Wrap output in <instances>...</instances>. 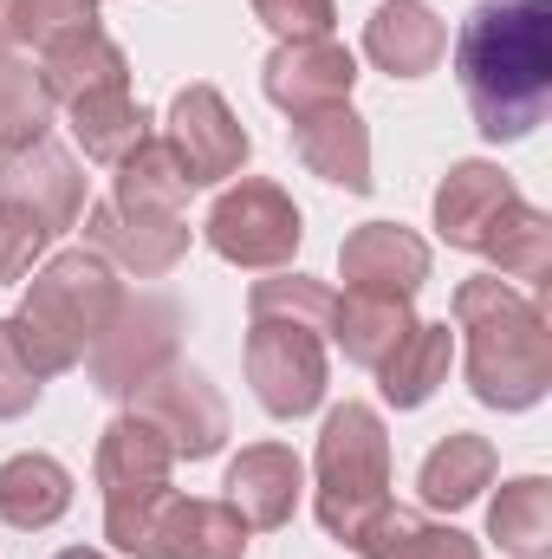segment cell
I'll return each instance as SVG.
<instances>
[{"label":"cell","mask_w":552,"mask_h":559,"mask_svg":"<svg viewBox=\"0 0 552 559\" xmlns=\"http://www.w3.org/2000/svg\"><path fill=\"white\" fill-rule=\"evenodd\" d=\"M455 72L488 143L540 131L552 111V0H481L455 33Z\"/></svg>","instance_id":"obj_1"},{"label":"cell","mask_w":552,"mask_h":559,"mask_svg":"<svg viewBox=\"0 0 552 559\" xmlns=\"http://www.w3.org/2000/svg\"><path fill=\"white\" fill-rule=\"evenodd\" d=\"M332 286L299 274L254 280L248 293V384L261 397V411L279 423L319 411L325 397V319H332Z\"/></svg>","instance_id":"obj_2"},{"label":"cell","mask_w":552,"mask_h":559,"mask_svg":"<svg viewBox=\"0 0 552 559\" xmlns=\"http://www.w3.org/2000/svg\"><path fill=\"white\" fill-rule=\"evenodd\" d=\"M455 332L468 338V384L488 411H533L552 384V332L547 312L507 286L481 274L455 286Z\"/></svg>","instance_id":"obj_3"},{"label":"cell","mask_w":552,"mask_h":559,"mask_svg":"<svg viewBox=\"0 0 552 559\" xmlns=\"http://www.w3.org/2000/svg\"><path fill=\"white\" fill-rule=\"evenodd\" d=\"M435 228L448 248L494 261L507 280L552 274V222L533 209L494 163H455L435 189Z\"/></svg>","instance_id":"obj_4"},{"label":"cell","mask_w":552,"mask_h":559,"mask_svg":"<svg viewBox=\"0 0 552 559\" xmlns=\"http://www.w3.org/2000/svg\"><path fill=\"white\" fill-rule=\"evenodd\" d=\"M118 299H124V286L111 280V267L98 254H52L26 286L20 319H7V325L20 338L26 365L39 378H59L98 345V332L111 325Z\"/></svg>","instance_id":"obj_5"},{"label":"cell","mask_w":552,"mask_h":559,"mask_svg":"<svg viewBox=\"0 0 552 559\" xmlns=\"http://www.w3.org/2000/svg\"><path fill=\"white\" fill-rule=\"evenodd\" d=\"M319 527L332 540H358V527L391 501V436L371 404H338L319 429Z\"/></svg>","instance_id":"obj_6"},{"label":"cell","mask_w":552,"mask_h":559,"mask_svg":"<svg viewBox=\"0 0 552 559\" xmlns=\"http://www.w3.org/2000/svg\"><path fill=\"white\" fill-rule=\"evenodd\" d=\"M105 540L137 559H241L248 554V521L228 501H189L163 481L137 501L105 508Z\"/></svg>","instance_id":"obj_7"},{"label":"cell","mask_w":552,"mask_h":559,"mask_svg":"<svg viewBox=\"0 0 552 559\" xmlns=\"http://www.w3.org/2000/svg\"><path fill=\"white\" fill-rule=\"evenodd\" d=\"M202 235H208V248H215L228 267H254V274L286 267V261L299 254V241H305L292 195H286L279 182H261V176L221 189L215 209H208V222H202Z\"/></svg>","instance_id":"obj_8"},{"label":"cell","mask_w":552,"mask_h":559,"mask_svg":"<svg viewBox=\"0 0 552 559\" xmlns=\"http://www.w3.org/2000/svg\"><path fill=\"white\" fill-rule=\"evenodd\" d=\"M176 345H182V312L156 293H137V299L124 293L111 325L92 345V378L105 397H131L137 384H149L156 371L176 365Z\"/></svg>","instance_id":"obj_9"},{"label":"cell","mask_w":552,"mask_h":559,"mask_svg":"<svg viewBox=\"0 0 552 559\" xmlns=\"http://www.w3.org/2000/svg\"><path fill=\"white\" fill-rule=\"evenodd\" d=\"M163 143H169V156L182 163L189 189H215V182L241 176V163H248V150H254L215 85H182V92H176V105H169V138Z\"/></svg>","instance_id":"obj_10"},{"label":"cell","mask_w":552,"mask_h":559,"mask_svg":"<svg viewBox=\"0 0 552 559\" xmlns=\"http://www.w3.org/2000/svg\"><path fill=\"white\" fill-rule=\"evenodd\" d=\"M131 397H137V417L163 429V442L176 449V462H182V455L202 462V455H215V449L228 442V404H221L215 384H208L202 371H189V365L156 371L149 384L131 391Z\"/></svg>","instance_id":"obj_11"},{"label":"cell","mask_w":552,"mask_h":559,"mask_svg":"<svg viewBox=\"0 0 552 559\" xmlns=\"http://www.w3.org/2000/svg\"><path fill=\"white\" fill-rule=\"evenodd\" d=\"M85 241L137 280H156L189 254V222L176 209H137V202L105 195L98 209H85Z\"/></svg>","instance_id":"obj_12"},{"label":"cell","mask_w":552,"mask_h":559,"mask_svg":"<svg viewBox=\"0 0 552 559\" xmlns=\"http://www.w3.org/2000/svg\"><path fill=\"white\" fill-rule=\"evenodd\" d=\"M0 202L26 209L46 235H65V228L85 222V176H79V163L65 150H52L39 138L33 150H13L0 163Z\"/></svg>","instance_id":"obj_13"},{"label":"cell","mask_w":552,"mask_h":559,"mask_svg":"<svg viewBox=\"0 0 552 559\" xmlns=\"http://www.w3.org/2000/svg\"><path fill=\"white\" fill-rule=\"evenodd\" d=\"M261 85L286 118L319 111V105H351L358 59L338 39H292V46H274V59L261 66Z\"/></svg>","instance_id":"obj_14"},{"label":"cell","mask_w":552,"mask_h":559,"mask_svg":"<svg viewBox=\"0 0 552 559\" xmlns=\"http://www.w3.org/2000/svg\"><path fill=\"white\" fill-rule=\"evenodd\" d=\"M338 274L351 293H371V299H416V286L429 280V241L397 222H364L345 235Z\"/></svg>","instance_id":"obj_15"},{"label":"cell","mask_w":552,"mask_h":559,"mask_svg":"<svg viewBox=\"0 0 552 559\" xmlns=\"http://www.w3.org/2000/svg\"><path fill=\"white\" fill-rule=\"evenodd\" d=\"M39 79L52 92V105H85V98H105V92H131V66H124V46L92 20V26H72L59 39L39 46Z\"/></svg>","instance_id":"obj_16"},{"label":"cell","mask_w":552,"mask_h":559,"mask_svg":"<svg viewBox=\"0 0 552 559\" xmlns=\"http://www.w3.org/2000/svg\"><path fill=\"white\" fill-rule=\"evenodd\" d=\"M228 508L248 521V534H274L292 521V508H299V488H305V468H299V455L286 449V442H254V449H241L235 462H228Z\"/></svg>","instance_id":"obj_17"},{"label":"cell","mask_w":552,"mask_h":559,"mask_svg":"<svg viewBox=\"0 0 552 559\" xmlns=\"http://www.w3.org/2000/svg\"><path fill=\"white\" fill-rule=\"evenodd\" d=\"M292 150L312 176L364 195L371 189V131L351 105H319V111H299L292 118Z\"/></svg>","instance_id":"obj_18"},{"label":"cell","mask_w":552,"mask_h":559,"mask_svg":"<svg viewBox=\"0 0 552 559\" xmlns=\"http://www.w3.org/2000/svg\"><path fill=\"white\" fill-rule=\"evenodd\" d=\"M176 468V449L163 442L156 423H143L137 411L118 417L105 436H98V488H105V508L111 501H137L149 488H163Z\"/></svg>","instance_id":"obj_19"},{"label":"cell","mask_w":552,"mask_h":559,"mask_svg":"<svg viewBox=\"0 0 552 559\" xmlns=\"http://www.w3.org/2000/svg\"><path fill=\"white\" fill-rule=\"evenodd\" d=\"M364 52L391 72V79H422L442 66L448 52V26L435 20V7L422 0H384L364 26Z\"/></svg>","instance_id":"obj_20"},{"label":"cell","mask_w":552,"mask_h":559,"mask_svg":"<svg viewBox=\"0 0 552 559\" xmlns=\"http://www.w3.org/2000/svg\"><path fill=\"white\" fill-rule=\"evenodd\" d=\"M416 488H422V508H442V514L468 508L481 488H494V442H488V436L455 429L448 442H435V449L422 455Z\"/></svg>","instance_id":"obj_21"},{"label":"cell","mask_w":552,"mask_h":559,"mask_svg":"<svg viewBox=\"0 0 552 559\" xmlns=\"http://www.w3.org/2000/svg\"><path fill=\"white\" fill-rule=\"evenodd\" d=\"M410 325H416L410 299H371V293L332 299V319H325V332L338 338V352H345L351 365H364V371H377V365L404 345Z\"/></svg>","instance_id":"obj_22"},{"label":"cell","mask_w":552,"mask_h":559,"mask_svg":"<svg viewBox=\"0 0 552 559\" xmlns=\"http://www.w3.org/2000/svg\"><path fill=\"white\" fill-rule=\"evenodd\" d=\"M65 508H72V475H65V462H52V455H13V462H0V521H7V527L39 534V527H52Z\"/></svg>","instance_id":"obj_23"},{"label":"cell","mask_w":552,"mask_h":559,"mask_svg":"<svg viewBox=\"0 0 552 559\" xmlns=\"http://www.w3.org/2000/svg\"><path fill=\"white\" fill-rule=\"evenodd\" d=\"M351 554H364V559H481V547L468 534H455V527H435V521H422L410 508H391L384 501L358 527Z\"/></svg>","instance_id":"obj_24"},{"label":"cell","mask_w":552,"mask_h":559,"mask_svg":"<svg viewBox=\"0 0 552 559\" xmlns=\"http://www.w3.org/2000/svg\"><path fill=\"white\" fill-rule=\"evenodd\" d=\"M448 358H455V332H448V325H410L404 345L377 365V378H384V404H397V411H422V404L442 391Z\"/></svg>","instance_id":"obj_25"},{"label":"cell","mask_w":552,"mask_h":559,"mask_svg":"<svg viewBox=\"0 0 552 559\" xmlns=\"http://www.w3.org/2000/svg\"><path fill=\"white\" fill-rule=\"evenodd\" d=\"M488 534L514 559H547L552 547V481L547 475H520L494 495L488 508Z\"/></svg>","instance_id":"obj_26"},{"label":"cell","mask_w":552,"mask_h":559,"mask_svg":"<svg viewBox=\"0 0 552 559\" xmlns=\"http://www.w3.org/2000/svg\"><path fill=\"white\" fill-rule=\"evenodd\" d=\"M52 111H59V105H52L39 66L20 59V52H0V156L33 150V143L46 138Z\"/></svg>","instance_id":"obj_27"},{"label":"cell","mask_w":552,"mask_h":559,"mask_svg":"<svg viewBox=\"0 0 552 559\" xmlns=\"http://www.w3.org/2000/svg\"><path fill=\"white\" fill-rule=\"evenodd\" d=\"M72 111V138L85 143L92 163H124L143 138H149V118L131 92H105V98H85V105H65Z\"/></svg>","instance_id":"obj_28"},{"label":"cell","mask_w":552,"mask_h":559,"mask_svg":"<svg viewBox=\"0 0 552 559\" xmlns=\"http://www.w3.org/2000/svg\"><path fill=\"white\" fill-rule=\"evenodd\" d=\"M111 195H118V202H137V209H176V215H182V202H189V176H182V163L169 156V143L143 138L137 150L118 163Z\"/></svg>","instance_id":"obj_29"},{"label":"cell","mask_w":552,"mask_h":559,"mask_svg":"<svg viewBox=\"0 0 552 559\" xmlns=\"http://www.w3.org/2000/svg\"><path fill=\"white\" fill-rule=\"evenodd\" d=\"M254 20L274 26L279 46H292V39H332L338 7L332 0H254Z\"/></svg>","instance_id":"obj_30"},{"label":"cell","mask_w":552,"mask_h":559,"mask_svg":"<svg viewBox=\"0 0 552 559\" xmlns=\"http://www.w3.org/2000/svg\"><path fill=\"white\" fill-rule=\"evenodd\" d=\"M46 228L26 215V209H13V202H0V286H13V280L33 274V261L46 254Z\"/></svg>","instance_id":"obj_31"},{"label":"cell","mask_w":552,"mask_h":559,"mask_svg":"<svg viewBox=\"0 0 552 559\" xmlns=\"http://www.w3.org/2000/svg\"><path fill=\"white\" fill-rule=\"evenodd\" d=\"M39 391H46V378L26 365V352H20L13 325L0 319V423H7V417H26V411L39 404Z\"/></svg>","instance_id":"obj_32"},{"label":"cell","mask_w":552,"mask_h":559,"mask_svg":"<svg viewBox=\"0 0 552 559\" xmlns=\"http://www.w3.org/2000/svg\"><path fill=\"white\" fill-rule=\"evenodd\" d=\"M20 7H26V39L33 46H46V39H59L72 26L98 20V0H20Z\"/></svg>","instance_id":"obj_33"},{"label":"cell","mask_w":552,"mask_h":559,"mask_svg":"<svg viewBox=\"0 0 552 559\" xmlns=\"http://www.w3.org/2000/svg\"><path fill=\"white\" fill-rule=\"evenodd\" d=\"M26 46V7L20 0H0V52Z\"/></svg>","instance_id":"obj_34"},{"label":"cell","mask_w":552,"mask_h":559,"mask_svg":"<svg viewBox=\"0 0 552 559\" xmlns=\"http://www.w3.org/2000/svg\"><path fill=\"white\" fill-rule=\"evenodd\" d=\"M59 559H105V554H85V547H72V554H59Z\"/></svg>","instance_id":"obj_35"}]
</instances>
